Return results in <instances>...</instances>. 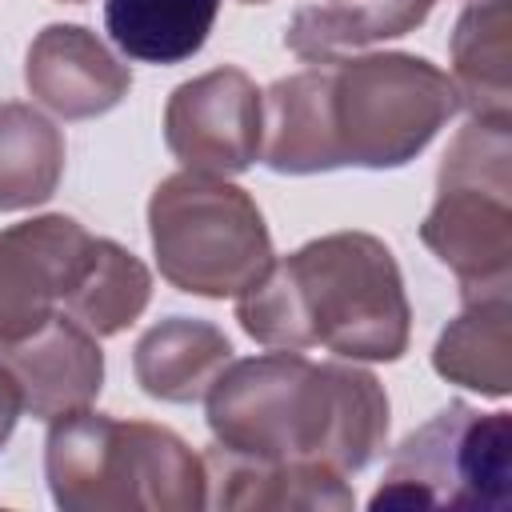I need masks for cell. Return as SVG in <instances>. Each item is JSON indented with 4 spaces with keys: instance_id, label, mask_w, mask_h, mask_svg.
Here are the masks:
<instances>
[{
    "instance_id": "cell-7",
    "label": "cell",
    "mask_w": 512,
    "mask_h": 512,
    "mask_svg": "<svg viewBox=\"0 0 512 512\" xmlns=\"http://www.w3.org/2000/svg\"><path fill=\"white\" fill-rule=\"evenodd\" d=\"M372 508H512V412H480L452 400L400 440Z\"/></svg>"
},
{
    "instance_id": "cell-5",
    "label": "cell",
    "mask_w": 512,
    "mask_h": 512,
    "mask_svg": "<svg viewBox=\"0 0 512 512\" xmlns=\"http://www.w3.org/2000/svg\"><path fill=\"white\" fill-rule=\"evenodd\" d=\"M148 236L160 276L204 300L248 292L276 260L256 200L212 172L164 176L148 200Z\"/></svg>"
},
{
    "instance_id": "cell-14",
    "label": "cell",
    "mask_w": 512,
    "mask_h": 512,
    "mask_svg": "<svg viewBox=\"0 0 512 512\" xmlns=\"http://www.w3.org/2000/svg\"><path fill=\"white\" fill-rule=\"evenodd\" d=\"M232 360V340L196 316H168L152 324L132 352L136 384L164 404H196Z\"/></svg>"
},
{
    "instance_id": "cell-15",
    "label": "cell",
    "mask_w": 512,
    "mask_h": 512,
    "mask_svg": "<svg viewBox=\"0 0 512 512\" xmlns=\"http://www.w3.org/2000/svg\"><path fill=\"white\" fill-rule=\"evenodd\" d=\"M432 368L460 388L504 400L512 392V304L508 292L468 296L464 312L440 332Z\"/></svg>"
},
{
    "instance_id": "cell-17",
    "label": "cell",
    "mask_w": 512,
    "mask_h": 512,
    "mask_svg": "<svg viewBox=\"0 0 512 512\" xmlns=\"http://www.w3.org/2000/svg\"><path fill=\"white\" fill-rule=\"evenodd\" d=\"M216 12L220 0H104L112 44L144 64H180L196 56Z\"/></svg>"
},
{
    "instance_id": "cell-20",
    "label": "cell",
    "mask_w": 512,
    "mask_h": 512,
    "mask_svg": "<svg viewBox=\"0 0 512 512\" xmlns=\"http://www.w3.org/2000/svg\"><path fill=\"white\" fill-rule=\"evenodd\" d=\"M20 388H16V380H12V372L0 364V448L12 440V432H16V420H20Z\"/></svg>"
},
{
    "instance_id": "cell-4",
    "label": "cell",
    "mask_w": 512,
    "mask_h": 512,
    "mask_svg": "<svg viewBox=\"0 0 512 512\" xmlns=\"http://www.w3.org/2000/svg\"><path fill=\"white\" fill-rule=\"evenodd\" d=\"M44 476L64 512H196L208 504V464L172 428L92 408L52 420Z\"/></svg>"
},
{
    "instance_id": "cell-9",
    "label": "cell",
    "mask_w": 512,
    "mask_h": 512,
    "mask_svg": "<svg viewBox=\"0 0 512 512\" xmlns=\"http://www.w3.org/2000/svg\"><path fill=\"white\" fill-rule=\"evenodd\" d=\"M92 240L72 216H32L0 232V344L24 340L64 304Z\"/></svg>"
},
{
    "instance_id": "cell-19",
    "label": "cell",
    "mask_w": 512,
    "mask_h": 512,
    "mask_svg": "<svg viewBox=\"0 0 512 512\" xmlns=\"http://www.w3.org/2000/svg\"><path fill=\"white\" fill-rule=\"evenodd\" d=\"M64 176V136L32 104H0V212L52 200Z\"/></svg>"
},
{
    "instance_id": "cell-22",
    "label": "cell",
    "mask_w": 512,
    "mask_h": 512,
    "mask_svg": "<svg viewBox=\"0 0 512 512\" xmlns=\"http://www.w3.org/2000/svg\"><path fill=\"white\" fill-rule=\"evenodd\" d=\"M64 4H80V0H64Z\"/></svg>"
},
{
    "instance_id": "cell-3",
    "label": "cell",
    "mask_w": 512,
    "mask_h": 512,
    "mask_svg": "<svg viewBox=\"0 0 512 512\" xmlns=\"http://www.w3.org/2000/svg\"><path fill=\"white\" fill-rule=\"evenodd\" d=\"M236 320L264 348H328L344 360H400L412 332L400 264L372 232L316 236L272 260L236 296Z\"/></svg>"
},
{
    "instance_id": "cell-13",
    "label": "cell",
    "mask_w": 512,
    "mask_h": 512,
    "mask_svg": "<svg viewBox=\"0 0 512 512\" xmlns=\"http://www.w3.org/2000/svg\"><path fill=\"white\" fill-rule=\"evenodd\" d=\"M452 88L472 120L512 124V4L476 0L452 28Z\"/></svg>"
},
{
    "instance_id": "cell-16",
    "label": "cell",
    "mask_w": 512,
    "mask_h": 512,
    "mask_svg": "<svg viewBox=\"0 0 512 512\" xmlns=\"http://www.w3.org/2000/svg\"><path fill=\"white\" fill-rule=\"evenodd\" d=\"M436 0H328L296 8L284 44L300 60H336L340 52H356L380 40H396L416 32Z\"/></svg>"
},
{
    "instance_id": "cell-21",
    "label": "cell",
    "mask_w": 512,
    "mask_h": 512,
    "mask_svg": "<svg viewBox=\"0 0 512 512\" xmlns=\"http://www.w3.org/2000/svg\"><path fill=\"white\" fill-rule=\"evenodd\" d=\"M240 4H268V0H240Z\"/></svg>"
},
{
    "instance_id": "cell-8",
    "label": "cell",
    "mask_w": 512,
    "mask_h": 512,
    "mask_svg": "<svg viewBox=\"0 0 512 512\" xmlns=\"http://www.w3.org/2000/svg\"><path fill=\"white\" fill-rule=\"evenodd\" d=\"M264 100L248 72L212 68L184 80L164 108V144L188 172L236 176L260 160Z\"/></svg>"
},
{
    "instance_id": "cell-18",
    "label": "cell",
    "mask_w": 512,
    "mask_h": 512,
    "mask_svg": "<svg viewBox=\"0 0 512 512\" xmlns=\"http://www.w3.org/2000/svg\"><path fill=\"white\" fill-rule=\"evenodd\" d=\"M148 300H152V272L144 268V260L120 248L116 240L96 236L80 280L64 296V312L100 340L140 320Z\"/></svg>"
},
{
    "instance_id": "cell-1",
    "label": "cell",
    "mask_w": 512,
    "mask_h": 512,
    "mask_svg": "<svg viewBox=\"0 0 512 512\" xmlns=\"http://www.w3.org/2000/svg\"><path fill=\"white\" fill-rule=\"evenodd\" d=\"M260 100V160L288 176L400 168L460 108L448 72L412 52L320 60L276 80Z\"/></svg>"
},
{
    "instance_id": "cell-11",
    "label": "cell",
    "mask_w": 512,
    "mask_h": 512,
    "mask_svg": "<svg viewBox=\"0 0 512 512\" xmlns=\"http://www.w3.org/2000/svg\"><path fill=\"white\" fill-rule=\"evenodd\" d=\"M0 364L20 388V404L36 420L88 408L104 388V352L68 312H52L24 340L4 344Z\"/></svg>"
},
{
    "instance_id": "cell-12",
    "label": "cell",
    "mask_w": 512,
    "mask_h": 512,
    "mask_svg": "<svg viewBox=\"0 0 512 512\" xmlns=\"http://www.w3.org/2000/svg\"><path fill=\"white\" fill-rule=\"evenodd\" d=\"M208 504L216 508H308L344 512L356 504L344 472L328 464H276L208 448Z\"/></svg>"
},
{
    "instance_id": "cell-10",
    "label": "cell",
    "mask_w": 512,
    "mask_h": 512,
    "mask_svg": "<svg viewBox=\"0 0 512 512\" xmlns=\"http://www.w3.org/2000/svg\"><path fill=\"white\" fill-rule=\"evenodd\" d=\"M28 92L64 120H92L112 112L128 88L132 68L84 24H48L36 32L24 56Z\"/></svg>"
},
{
    "instance_id": "cell-2",
    "label": "cell",
    "mask_w": 512,
    "mask_h": 512,
    "mask_svg": "<svg viewBox=\"0 0 512 512\" xmlns=\"http://www.w3.org/2000/svg\"><path fill=\"white\" fill-rule=\"evenodd\" d=\"M212 444L276 464H328L360 472L388 444L384 384L356 364L264 352L228 360L208 388Z\"/></svg>"
},
{
    "instance_id": "cell-6",
    "label": "cell",
    "mask_w": 512,
    "mask_h": 512,
    "mask_svg": "<svg viewBox=\"0 0 512 512\" xmlns=\"http://www.w3.org/2000/svg\"><path fill=\"white\" fill-rule=\"evenodd\" d=\"M420 240L460 280V300L512 284V124L468 120L436 172Z\"/></svg>"
}]
</instances>
